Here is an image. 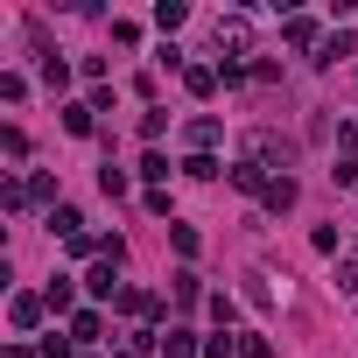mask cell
I'll return each instance as SVG.
<instances>
[{"label":"cell","instance_id":"cell-1","mask_svg":"<svg viewBox=\"0 0 358 358\" xmlns=\"http://www.w3.org/2000/svg\"><path fill=\"white\" fill-rule=\"evenodd\" d=\"M113 267H120V260H99V267H92V274H85V288H92V295H99V302H106V295H113V302H120V281H113Z\"/></svg>","mask_w":358,"mask_h":358},{"label":"cell","instance_id":"cell-2","mask_svg":"<svg viewBox=\"0 0 358 358\" xmlns=\"http://www.w3.org/2000/svg\"><path fill=\"white\" fill-rule=\"evenodd\" d=\"M260 197H267V211H288V204H295L302 190H295V176H274V183H267Z\"/></svg>","mask_w":358,"mask_h":358},{"label":"cell","instance_id":"cell-3","mask_svg":"<svg viewBox=\"0 0 358 358\" xmlns=\"http://www.w3.org/2000/svg\"><path fill=\"white\" fill-rule=\"evenodd\" d=\"M295 148L288 141H274V134H253V162H288Z\"/></svg>","mask_w":358,"mask_h":358},{"label":"cell","instance_id":"cell-4","mask_svg":"<svg viewBox=\"0 0 358 358\" xmlns=\"http://www.w3.org/2000/svg\"><path fill=\"white\" fill-rule=\"evenodd\" d=\"M43 309H50L43 295H15V323H22V330H36V323H43Z\"/></svg>","mask_w":358,"mask_h":358},{"label":"cell","instance_id":"cell-5","mask_svg":"<svg viewBox=\"0 0 358 358\" xmlns=\"http://www.w3.org/2000/svg\"><path fill=\"white\" fill-rule=\"evenodd\" d=\"M281 36H288L295 50H309V43H316V22H309V15H288V29H281Z\"/></svg>","mask_w":358,"mask_h":358},{"label":"cell","instance_id":"cell-6","mask_svg":"<svg viewBox=\"0 0 358 358\" xmlns=\"http://www.w3.org/2000/svg\"><path fill=\"white\" fill-rule=\"evenodd\" d=\"M183 22H190L183 0H162V8H155V29H183Z\"/></svg>","mask_w":358,"mask_h":358},{"label":"cell","instance_id":"cell-7","mask_svg":"<svg viewBox=\"0 0 358 358\" xmlns=\"http://www.w3.org/2000/svg\"><path fill=\"white\" fill-rule=\"evenodd\" d=\"M232 190H267V176H260V162H239V169H232Z\"/></svg>","mask_w":358,"mask_h":358},{"label":"cell","instance_id":"cell-8","mask_svg":"<svg viewBox=\"0 0 358 358\" xmlns=\"http://www.w3.org/2000/svg\"><path fill=\"white\" fill-rule=\"evenodd\" d=\"M162 358H197V344H190V330H169V337H162Z\"/></svg>","mask_w":358,"mask_h":358},{"label":"cell","instance_id":"cell-9","mask_svg":"<svg viewBox=\"0 0 358 358\" xmlns=\"http://www.w3.org/2000/svg\"><path fill=\"white\" fill-rule=\"evenodd\" d=\"M183 85H190V92H197V99H204V92H211V85H218V71H211V64H190V71H183Z\"/></svg>","mask_w":358,"mask_h":358},{"label":"cell","instance_id":"cell-10","mask_svg":"<svg viewBox=\"0 0 358 358\" xmlns=\"http://www.w3.org/2000/svg\"><path fill=\"white\" fill-rule=\"evenodd\" d=\"M64 134L85 141V134H92V106H64Z\"/></svg>","mask_w":358,"mask_h":358},{"label":"cell","instance_id":"cell-11","mask_svg":"<svg viewBox=\"0 0 358 358\" xmlns=\"http://www.w3.org/2000/svg\"><path fill=\"white\" fill-rule=\"evenodd\" d=\"M78 225H85V218H78L71 204H57V211H50V232H64V239H78Z\"/></svg>","mask_w":358,"mask_h":358},{"label":"cell","instance_id":"cell-12","mask_svg":"<svg viewBox=\"0 0 358 358\" xmlns=\"http://www.w3.org/2000/svg\"><path fill=\"white\" fill-rule=\"evenodd\" d=\"M71 295H78V288H71V274H57V281L43 288V302H50V309H71Z\"/></svg>","mask_w":358,"mask_h":358},{"label":"cell","instance_id":"cell-13","mask_svg":"<svg viewBox=\"0 0 358 358\" xmlns=\"http://www.w3.org/2000/svg\"><path fill=\"white\" fill-rule=\"evenodd\" d=\"M99 330H106L99 309H78V316H71V337H99Z\"/></svg>","mask_w":358,"mask_h":358},{"label":"cell","instance_id":"cell-14","mask_svg":"<svg viewBox=\"0 0 358 358\" xmlns=\"http://www.w3.org/2000/svg\"><path fill=\"white\" fill-rule=\"evenodd\" d=\"M218 50H246V22H218Z\"/></svg>","mask_w":358,"mask_h":358},{"label":"cell","instance_id":"cell-15","mask_svg":"<svg viewBox=\"0 0 358 358\" xmlns=\"http://www.w3.org/2000/svg\"><path fill=\"white\" fill-rule=\"evenodd\" d=\"M183 176H197V183H211V176H218V162H211V155H190V162H183Z\"/></svg>","mask_w":358,"mask_h":358},{"label":"cell","instance_id":"cell-16","mask_svg":"<svg viewBox=\"0 0 358 358\" xmlns=\"http://www.w3.org/2000/svg\"><path fill=\"white\" fill-rule=\"evenodd\" d=\"M43 358H71V337H43Z\"/></svg>","mask_w":358,"mask_h":358},{"label":"cell","instance_id":"cell-17","mask_svg":"<svg viewBox=\"0 0 358 358\" xmlns=\"http://www.w3.org/2000/svg\"><path fill=\"white\" fill-rule=\"evenodd\" d=\"M337 288H344V295H358V267H337Z\"/></svg>","mask_w":358,"mask_h":358}]
</instances>
